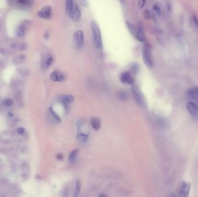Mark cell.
I'll list each match as a JSON object with an SVG mask.
<instances>
[{
	"label": "cell",
	"mask_w": 198,
	"mask_h": 197,
	"mask_svg": "<svg viewBox=\"0 0 198 197\" xmlns=\"http://www.w3.org/2000/svg\"><path fill=\"white\" fill-rule=\"evenodd\" d=\"M126 25L128 26V29L129 30L130 33L134 36H136V32H137V28L134 27V26L132 23H130L129 21H126Z\"/></svg>",
	"instance_id": "18"
},
{
	"label": "cell",
	"mask_w": 198,
	"mask_h": 197,
	"mask_svg": "<svg viewBox=\"0 0 198 197\" xmlns=\"http://www.w3.org/2000/svg\"><path fill=\"white\" fill-rule=\"evenodd\" d=\"M143 15H144V17L146 19H153V17H154L153 13L148 10H145L144 11Z\"/></svg>",
	"instance_id": "22"
},
{
	"label": "cell",
	"mask_w": 198,
	"mask_h": 197,
	"mask_svg": "<svg viewBox=\"0 0 198 197\" xmlns=\"http://www.w3.org/2000/svg\"><path fill=\"white\" fill-rule=\"evenodd\" d=\"M8 114L9 117H13V114L12 113H11V112H8Z\"/></svg>",
	"instance_id": "34"
},
{
	"label": "cell",
	"mask_w": 198,
	"mask_h": 197,
	"mask_svg": "<svg viewBox=\"0 0 198 197\" xmlns=\"http://www.w3.org/2000/svg\"><path fill=\"white\" fill-rule=\"evenodd\" d=\"M74 1L72 0H68L66 1V13L69 15V16H71V13L72 12V10L74 8Z\"/></svg>",
	"instance_id": "14"
},
{
	"label": "cell",
	"mask_w": 198,
	"mask_h": 197,
	"mask_svg": "<svg viewBox=\"0 0 198 197\" xmlns=\"http://www.w3.org/2000/svg\"><path fill=\"white\" fill-rule=\"evenodd\" d=\"M120 81L123 84L132 85L134 83V79L130 72H125L122 73L120 77Z\"/></svg>",
	"instance_id": "6"
},
{
	"label": "cell",
	"mask_w": 198,
	"mask_h": 197,
	"mask_svg": "<svg viewBox=\"0 0 198 197\" xmlns=\"http://www.w3.org/2000/svg\"><path fill=\"white\" fill-rule=\"evenodd\" d=\"M50 78L52 81L57 82H64L67 80L66 75L57 70H55L52 72Z\"/></svg>",
	"instance_id": "4"
},
{
	"label": "cell",
	"mask_w": 198,
	"mask_h": 197,
	"mask_svg": "<svg viewBox=\"0 0 198 197\" xmlns=\"http://www.w3.org/2000/svg\"><path fill=\"white\" fill-rule=\"evenodd\" d=\"M193 20H194V23H195V25L198 27V19L195 15H194L193 16Z\"/></svg>",
	"instance_id": "30"
},
{
	"label": "cell",
	"mask_w": 198,
	"mask_h": 197,
	"mask_svg": "<svg viewBox=\"0 0 198 197\" xmlns=\"http://www.w3.org/2000/svg\"><path fill=\"white\" fill-rule=\"evenodd\" d=\"M17 132L20 134H23L24 133V132H25V129H24L23 128H22V127H20V128L17 129Z\"/></svg>",
	"instance_id": "31"
},
{
	"label": "cell",
	"mask_w": 198,
	"mask_h": 197,
	"mask_svg": "<svg viewBox=\"0 0 198 197\" xmlns=\"http://www.w3.org/2000/svg\"><path fill=\"white\" fill-rule=\"evenodd\" d=\"M153 9L155 10L158 14H160L161 12V9L158 5H154L153 6Z\"/></svg>",
	"instance_id": "28"
},
{
	"label": "cell",
	"mask_w": 198,
	"mask_h": 197,
	"mask_svg": "<svg viewBox=\"0 0 198 197\" xmlns=\"http://www.w3.org/2000/svg\"><path fill=\"white\" fill-rule=\"evenodd\" d=\"M25 35V29L23 28H19L17 31V35L19 37H22Z\"/></svg>",
	"instance_id": "26"
},
{
	"label": "cell",
	"mask_w": 198,
	"mask_h": 197,
	"mask_svg": "<svg viewBox=\"0 0 198 197\" xmlns=\"http://www.w3.org/2000/svg\"><path fill=\"white\" fill-rule=\"evenodd\" d=\"M3 104L5 106H11L13 104V101L10 99H6L4 101H3Z\"/></svg>",
	"instance_id": "25"
},
{
	"label": "cell",
	"mask_w": 198,
	"mask_h": 197,
	"mask_svg": "<svg viewBox=\"0 0 198 197\" xmlns=\"http://www.w3.org/2000/svg\"><path fill=\"white\" fill-rule=\"evenodd\" d=\"M75 38L77 44V46L79 48H82L84 43V32L82 30H77L75 31Z\"/></svg>",
	"instance_id": "9"
},
{
	"label": "cell",
	"mask_w": 198,
	"mask_h": 197,
	"mask_svg": "<svg viewBox=\"0 0 198 197\" xmlns=\"http://www.w3.org/2000/svg\"><path fill=\"white\" fill-rule=\"evenodd\" d=\"M74 101V97L72 95H64L61 97V102L63 104L66 110H67L68 105Z\"/></svg>",
	"instance_id": "10"
},
{
	"label": "cell",
	"mask_w": 198,
	"mask_h": 197,
	"mask_svg": "<svg viewBox=\"0 0 198 197\" xmlns=\"http://www.w3.org/2000/svg\"><path fill=\"white\" fill-rule=\"evenodd\" d=\"M90 125L95 131H98L101 127V121L98 118H92L90 120Z\"/></svg>",
	"instance_id": "13"
},
{
	"label": "cell",
	"mask_w": 198,
	"mask_h": 197,
	"mask_svg": "<svg viewBox=\"0 0 198 197\" xmlns=\"http://www.w3.org/2000/svg\"><path fill=\"white\" fill-rule=\"evenodd\" d=\"M71 17V19L74 22L77 23L81 21V12L79 6L77 4H74V8L72 10V12L71 13V15L70 16Z\"/></svg>",
	"instance_id": "7"
},
{
	"label": "cell",
	"mask_w": 198,
	"mask_h": 197,
	"mask_svg": "<svg viewBox=\"0 0 198 197\" xmlns=\"http://www.w3.org/2000/svg\"><path fill=\"white\" fill-rule=\"evenodd\" d=\"M190 187L191 186L189 183L187 182L182 183L179 190L177 197H188L191 188Z\"/></svg>",
	"instance_id": "5"
},
{
	"label": "cell",
	"mask_w": 198,
	"mask_h": 197,
	"mask_svg": "<svg viewBox=\"0 0 198 197\" xmlns=\"http://www.w3.org/2000/svg\"><path fill=\"white\" fill-rule=\"evenodd\" d=\"M80 4H81V5L84 7H87V5H88V3H87V1H86V0H82V1H80Z\"/></svg>",
	"instance_id": "29"
},
{
	"label": "cell",
	"mask_w": 198,
	"mask_h": 197,
	"mask_svg": "<svg viewBox=\"0 0 198 197\" xmlns=\"http://www.w3.org/2000/svg\"><path fill=\"white\" fill-rule=\"evenodd\" d=\"M53 59L52 57H49V58H48L46 61H45V66L46 67V68H48L49 67H50L51 65H52V63H53Z\"/></svg>",
	"instance_id": "24"
},
{
	"label": "cell",
	"mask_w": 198,
	"mask_h": 197,
	"mask_svg": "<svg viewBox=\"0 0 198 197\" xmlns=\"http://www.w3.org/2000/svg\"><path fill=\"white\" fill-rule=\"evenodd\" d=\"M135 37L140 42H145L146 40L145 33L143 27L141 26H139L137 28V32Z\"/></svg>",
	"instance_id": "11"
},
{
	"label": "cell",
	"mask_w": 198,
	"mask_h": 197,
	"mask_svg": "<svg viewBox=\"0 0 198 197\" xmlns=\"http://www.w3.org/2000/svg\"><path fill=\"white\" fill-rule=\"evenodd\" d=\"M188 93L191 98L198 101V87H192L188 90Z\"/></svg>",
	"instance_id": "16"
},
{
	"label": "cell",
	"mask_w": 198,
	"mask_h": 197,
	"mask_svg": "<svg viewBox=\"0 0 198 197\" xmlns=\"http://www.w3.org/2000/svg\"><path fill=\"white\" fill-rule=\"evenodd\" d=\"M99 197H107V196L105 194H104V193H102V194H101L99 196Z\"/></svg>",
	"instance_id": "33"
},
{
	"label": "cell",
	"mask_w": 198,
	"mask_h": 197,
	"mask_svg": "<svg viewBox=\"0 0 198 197\" xmlns=\"http://www.w3.org/2000/svg\"><path fill=\"white\" fill-rule=\"evenodd\" d=\"M79 151L78 149H74L72 150L69 155V160L70 164H74L75 163L77 159Z\"/></svg>",
	"instance_id": "15"
},
{
	"label": "cell",
	"mask_w": 198,
	"mask_h": 197,
	"mask_svg": "<svg viewBox=\"0 0 198 197\" xmlns=\"http://www.w3.org/2000/svg\"><path fill=\"white\" fill-rule=\"evenodd\" d=\"M87 138H88V135L87 134L79 133L77 135L78 140L81 142H83V143L85 142L87 140Z\"/></svg>",
	"instance_id": "20"
},
{
	"label": "cell",
	"mask_w": 198,
	"mask_h": 197,
	"mask_svg": "<svg viewBox=\"0 0 198 197\" xmlns=\"http://www.w3.org/2000/svg\"><path fill=\"white\" fill-rule=\"evenodd\" d=\"M49 114L51 116L53 120H54L56 123L61 122V118L59 117V116H58V114L55 112L54 111V110L52 109V108H49Z\"/></svg>",
	"instance_id": "17"
},
{
	"label": "cell",
	"mask_w": 198,
	"mask_h": 197,
	"mask_svg": "<svg viewBox=\"0 0 198 197\" xmlns=\"http://www.w3.org/2000/svg\"><path fill=\"white\" fill-rule=\"evenodd\" d=\"M81 181L79 180H78L76 181L75 189L74 193V197H77L79 195L80 191H81Z\"/></svg>",
	"instance_id": "19"
},
{
	"label": "cell",
	"mask_w": 198,
	"mask_h": 197,
	"mask_svg": "<svg viewBox=\"0 0 198 197\" xmlns=\"http://www.w3.org/2000/svg\"><path fill=\"white\" fill-rule=\"evenodd\" d=\"M57 159L59 160H62L63 159V155L62 154H59L57 155Z\"/></svg>",
	"instance_id": "32"
},
{
	"label": "cell",
	"mask_w": 198,
	"mask_h": 197,
	"mask_svg": "<svg viewBox=\"0 0 198 197\" xmlns=\"http://www.w3.org/2000/svg\"><path fill=\"white\" fill-rule=\"evenodd\" d=\"M131 90L133 96L136 103H137L139 105L142 106L144 103V96L142 94L139 88L137 86L134 85L132 86Z\"/></svg>",
	"instance_id": "3"
},
{
	"label": "cell",
	"mask_w": 198,
	"mask_h": 197,
	"mask_svg": "<svg viewBox=\"0 0 198 197\" xmlns=\"http://www.w3.org/2000/svg\"><path fill=\"white\" fill-rule=\"evenodd\" d=\"M118 98L119 99L122 101H125L127 100L128 96V94L124 91H121L118 93Z\"/></svg>",
	"instance_id": "21"
},
{
	"label": "cell",
	"mask_w": 198,
	"mask_h": 197,
	"mask_svg": "<svg viewBox=\"0 0 198 197\" xmlns=\"http://www.w3.org/2000/svg\"><path fill=\"white\" fill-rule=\"evenodd\" d=\"M131 71H132V72L134 74H137L138 71H139V69H140V67L138 65V64H133L132 65H131Z\"/></svg>",
	"instance_id": "23"
},
{
	"label": "cell",
	"mask_w": 198,
	"mask_h": 197,
	"mask_svg": "<svg viewBox=\"0 0 198 197\" xmlns=\"http://www.w3.org/2000/svg\"><path fill=\"white\" fill-rule=\"evenodd\" d=\"M52 8L50 6H46L43 7L41 10L38 12V16L41 18L45 19H49L51 17Z\"/></svg>",
	"instance_id": "8"
},
{
	"label": "cell",
	"mask_w": 198,
	"mask_h": 197,
	"mask_svg": "<svg viewBox=\"0 0 198 197\" xmlns=\"http://www.w3.org/2000/svg\"><path fill=\"white\" fill-rule=\"evenodd\" d=\"M91 27L95 46L97 49H102L103 46V43L99 26L95 21L92 20L91 22Z\"/></svg>",
	"instance_id": "1"
},
{
	"label": "cell",
	"mask_w": 198,
	"mask_h": 197,
	"mask_svg": "<svg viewBox=\"0 0 198 197\" xmlns=\"http://www.w3.org/2000/svg\"><path fill=\"white\" fill-rule=\"evenodd\" d=\"M146 1L145 0H140L138 1V6L140 9L143 8Z\"/></svg>",
	"instance_id": "27"
},
{
	"label": "cell",
	"mask_w": 198,
	"mask_h": 197,
	"mask_svg": "<svg viewBox=\"0 0 198 197\" xmlns=\"http://www.w3.org/2000/svg\"><path fill=\"white\" fill-rule=\"evenodd\" d=\"M187 109L188 112L192 116H197L198 114V107L197 105L193 103H187Z\"/></svg>",
	"instance_id": "12"
},
{
	"label": "cell",
	"mask_w": 198,
	"mask_h": 197,
	"mask_svg": "<svg viewBox=\"0 0 198 197\" xmlns=\"http://www.w3.org/2000/svg\"><path fill=\"white\" fill-rule=\"evenodd\" d=\"M143 59L144 64L149 69L153 67V61L151 48L148 44H146L143 49Z\"/></svg>",
	"instance_id": "2"
}]
</instances>
